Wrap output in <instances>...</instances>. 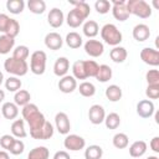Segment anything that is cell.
<instances>
[{
  "label": "cell",
  "mask_w": 159,
  "mask_h": 159,
  "mask_svg": "<svg viewBox=\"0 0 159 159\" xmlns=\"http://www.w3.org/2000/svg\"><path fill=\"white\" fill-rule=\"evenodd\" d=\"M112 75H113L112 68H111L108 65H99L98 72H97V75H96L94 78H96L97 81L104 83V82H108V81L112 78Z\"/></svg>",
  "instance_id": "28"
},
{
  "label": "cell",
  "mask_w": 159,
  "mask_h": 159,
  "mask_svg": "<svg viewBox=\"0 0 159 159\" xmlns=\"http://www.w3.org/2000/svg\"><path fill=\"white\" fill-rule=\"evenodd\" d=\"M83 62H84V71H86L87 78L88 77H96V75L98 72L99 65L96 61H93V60H86Z\"/></svg>",
  "instance_id": "41"
},
{
  "label": "cell",
  "mask_w": 159,
  "mask_h": 159,
  "mask_svg": "<svg viewBox=\"0 0 159 159\" xmlns=\"http://www.w3.org/2000/svg\"><path fill=\"white\" fill-rule=\"evenodd\" d=\"M2 82H4V75H2V72L0 71V86H1Z\"/></svg>",
  "instance_id": "53"
},
{
  "label": "cell",
  "mask_w": 159,
  "mask_h": 159,
  "mask_svg": "<svg viewBox=\"0 0 159 159\" xmlns=\"http://www.w3.org/2000/svg\"><path fill=\"white\" fill-rule=\"evenodd\" d=\"M15 46V39L7 36V35H1L0 36V55H6L9 53Z\"/></svg>",
  "instance_id": "27"
},
{
  "label": "cell",
  "mask_w": 159,
  "mask_h": 159,
  "mask_svg": "<svg viewBox=\"0 0 159 159\" xmlns=\"http://www.w3.org/2000/svg\"><path fill=\"white\" fill-rule=\"evenodd\" d=\"M72 73L76 80H86L87 75L84 71V62L83 60H77L72 65Z\"/></svg>",
  "instance_id": "31"
},
{
  "label": "cell",
  "mask_w": 159,
  "mask_h": 159,
  "mask_svg": "<svg viewBox=\"0 0 159 159\" xmlns=\"http://www.w3.org/2000/svg\"><path fill=\"white\" fill-rule=\"evenodd\" d=\"M63 147L68 150L77 152L86 147V140L78 134H67L63 140Z\"/></svg>",
  "instance_id": "6"
},
{
  "label": "cell",
  "mask_w": 159,
  "mask_h": 159,
  "mask_svg": "<svg viewBox=\"0 0 159 159\" xmlns=\"http://www.w3.org/2000/svg\"><path fill=\"white\" fill-rule=\"evenodd\" d=\"M106 97L107 99H109L111 102H118L122 98V88L117 84H111L106 88Z\"/></svg>",
  "instance_id": "29"
},
{
  "label": "cell",
  "mask_w": 159,
  "mask_h": 159,
  "mask_svg": "<svg viewBox=\"0 0 159 159\" xmlns=\"http://www.w3.org/2000/svg\"><path fill=\"white\" fill-rule=\"evenodd\" d=\"M125 0H114L111 5H112V14L114 16L116 20L118 21H125L129 17V11L127 10V5H125Z\"/></svg>",
  "instance_id": "7"
},
{
  "label": "cell",
  "mask_w": 159,
  "mask_h": 159,
  "mask_svg": "<svg viewBox=\"0 0 159 159\" xmlns=\"http://www.w3.org/2000/svg\"><path fill=\"white\" fill-rule=\"evenodd\" d=\"M127 56H128V52L124 47L122 46H116L111 50L109 52V57L113 62L116 63H123L125 60H127Z\"/></svg>",
  "instance_id": "22"
},
{
  "label": "cell",
  "mask_w": 159,
  "mask_h": 159,
  "mask_svg": "<svg viewBox=\"0 0 159 159\" xmlns=\"http://www.w3.org/2000/svg\"><path fill=\"white\" fill-rule=\"evenodd\" d=\"M77 88V80L73 76L66 75L58 81V89L62 93H72Z\"/></svg>",
  "instance_id": "14"
},
{
  "label": "cell",
  "mask_w": 159,
  "mask_h": 159,
  "mask_svg": "<svg viewBox=\"0 0 159 159\" xmlns=\"http://www.w3.org/2000/svg\"><path fill=\"white\" fill-rule=\"evenodd\" d=\"M4 99H5V92H4L2 89H0V103H1Z\"/></svg>",
  "instance_id": "52"
},
{
  "label": "cell",
  "mask_w": 159,
  "mask_h": 159,
  "mask_svg": "<svg viewBox=\"0 0 159 159\" xmlns=\"http://www.w3.org/2000/svg\"><path fill=\"white\" fill-rule=\"evenodd\" d=\"M48 158H50V150L43 145L35 147L27 154V159H48Z\"/></svg>",
  "instance_id": "26"
},
{
  "label": "cell",
  "mask_w": 159,
  "mask_h": 159,
  "mask_svg": "<svg viewBox=\"0 0 159 159\" xmlns=\"http://www.w3.org/2000/svg\"><path fill=\"white\" fill-rule=\"evenodd\" d=\"M65 41H66V43H67V46H68L70 48H80V47L82 46V43H83L82 36H81L78 32H76V31L68 32V34L66 35Z\"/></svg>",
  "instance_id": "24"
},
{
  "label": "cell",
  "mask_w": 159,
  "mask_h": 159,
  "mask_svg": "<svg viewBox=\"0 0 159 159\" xmlns=\"http://www.w3.org/2000/svg\"><path fill=\"white\" fill-rule=\"evenodd\" d=\"M70 70V61L67 57H58L56 61H55V65H53V73L57 76V77H63L67 75Z\"/></svg>",
  "instance_id": "17"
},
{
  "label": "cell",
  "mask_w": 159,
  "mask_h": 159,
  "mask_svg": "<svg viewBox=\"0 0 159 159\" xmlns=\"http://www.w3.org/2000/svg\"><path fill=\"white\" fill-rule=\"evenodd\" d=\"M101 37L102 40L107 43L111 45L113 47L119 46V43L123 40L122 32L118 30V27L113 24H106L102 29H101Z\"/></svg>",
  "instance_id": "2"
},
{
  "label": "cell",
  "mask_w": 159,
  "mask_h": 159,
  "mask_svg": "<svg viewBox=\"0 0 159 159\" xmlns=\"http://www.w3.org/2000/svg\"><path fill=\"white\" fill-rule=\"evenodd\" d=\"M53 159H71V157L66 150H58L55 153Z\"/></svg>",
  "instance_id": "50"
},
{
  "label": "cell",
  "mask_w": 159,
  "mask_h": 159,
  "mask_svg": "<svg viewBox=\"0 0 159 159\" xmlns=\"http://www.w3.org/2000/svg\"><path fill=\"white\" fill-rule=\"evenodd\" d=\"M53 135V125L50 123V122H45L43 127L39 130V133L35 135L34 139H40V140H47L50 138H52Z\"/></svg>",
  "instance_id": "30"
},
{
  "label": "cell",
  "mask_w": 159,
  "mask_h": 159,
  "mask_svg": "<svg viewBox=\"0 0 159 159\" xmlns=\"http://www.w3.org/2000/svg\"><path fill=\"white\" fill-rule=\"evenodd\" d=\"M78 91H80V94L83 96V97H93L94 93H96V87L92 82H88V81H84L82 82L80 86H78Z\"/></svg>",
  "instance_id": "35"
},
{
  "label": "cell",
  "mask_w": 159,
  "mask_h": 159,
  "mask_svg": "<svg viewBox=\"0 0 159 159\" xmlns=\"http://www.w3.org/2000/svg\"><path fill=\"white\" fill-rule=\"evenodd\" d=\"M145 96L152 101V99H158L159 98V84H148L145 89Z\"/></svg>",
  "instance_id": "45"
},
{
  "label": "cell",
  "mask_w": 159,
  "mask_h": 159,
  "mask_svg": "<svg viewBox=\"0 0 159 159\" xmlns=\"http://www.w3.org/2000/svg\"><path fill=\"white\" fill-rule=\"evenodd\" d=\"M55 125L60 134L67 135L71 129V122H70L68 116L65 112H58L55 116Z\"/></svg>",
  "instance_id": "9"
},
{
  "label": "cell",
  "mask_w": 159,
  "mask_h": 159,
  "mask_svg": "<svg viewBox=\"0 0 159 159\" xmlns=\"http://www.w3.org/2000/svg\"><path fill=\"white\" fill-rule=\"evenodd\" d=\"M45 46L52 51H57L62 47L63 45V40L61 37V35L58 32H48L46 36H45Z\"/></svg>",
  "instance_id": "13"
},
{
  "label": "cell",
  "mask_w": 159,
  "mask_h": 159,
  "mask_svg": "<svg viewBox=\"0 0 159 159\" xmlns=\"http://www.w3.org/2000/svg\"><path fill=\"white\" fill-rule=\"evenodd\" d=\"M70 4L71 5H73V9H76L81 15H82V17L86 20L88 16H89V14H91V7H89V5L86 2V1H70Z\"/></svg>",
  "instance_id": "36"
},
{
  "label": "cell",
  "mask_w": 159,
  "mask_h": 159,
  "mask_svg": "<svg viewBox=\"0 0 159 159\" xmlns=\"http://www.w3.org/2000/svg\"><path fill=\"white\" fill-rule=\"evenodd\" d=\"M140 58L144 63L157 67L159 65V51L153 47H144L140 51Z\"/></svg>",
  "instance_id": "8"
},
{
  "label": "cell",
  "mask_w": 159,
  "mask_h": 159,
  "mask_svg": "<svg viewBox=\"0 0 159 159\" xmlns=\"http://www.w3.org/2000/svg\"><path fill=\"white\" fill-rule=\"evenodd\" d=\"M155 112L154 103L150 99H142L137 103V114L140 118H150Z\"/></svg>",
  "instance_id": "12"
},
{
  "label": "cell",
  "mask_w": 159,
  "mask_h": 159,
  "mask_svg": "<svg viewBox=\"0 0 159 159\" xmlns=\"http://www.w3.org/2000/svg\"><path fill=\"white\" fill-rule=\"evenodd\" d=\"M83 47H84V52L91 57H99L104 51V45L101 41L93 40V39L86 41Z\"/></svg>",
  "instance_id": "10"
},
{
  "label": "cell",
  "mask_w": 159,
  "mask_h": 159,
  "mask_svg": "<svg viewBox=\"0 0 159 159\" xmlns=\"http://www.w3.org/2000/svg\"><path fill=\"white\" fill-rule=\"evenodd\" d=\"M112 143L117 149H124L129 144V138L125 133H117V134H114Z\"/></svg>",
  "instance_id": "38"
},
{
  "label": "cell",
  "mask_w": 159,
  "mask_h": 159,
  "mask_svg": "<svg viewBox=\"0 0 159 159\" xmlns=\"http://www.w3.org/2000/svg\"><path fill=\"white\" fill-rule=\"evenodd\" d=\"M149 147H150V149H152L154 153H159V137L152 138V140H150V143H149Z\"/></svg>",
  "instance_id": "49"
},
{
  "label": "cell",
  "mask_w": 159,
  "mask_h": 159,
  "mask_svg": "<svg viewBox=\"0 0 159 159\" xmlns=\"http://www.w3.org/2000/svg\"><path fill=\"white\" fill-rule=\"evenodd\" d=\"M94 9H96V11L98 14L104 15L112 9V5H111V2L108 0H97L94 2Z\"/></svg>",
  "instance_id": "42"
},
{
  "label": "cell",
  "mask_w": 159,
  "mask_h": 159,
  "mask_svg": "<svg viewBox=\"0 0 159 159\" xmlns=\"http://www.w3.org/2000/svg\"><path fill=\"white\" fill-rule=\"evenodd\" d=\"M0 116H1V113H0Z\"/></svg>",
  "instance_id": "56"
},
{
  "label": "cell",
  "mask_w": 159,
  "mask_h": 159,
  "mask_svg": "<svg viewBox=\"0 0 159 159\" xmlns=\"http://www.w3.org/2000/svg\"><path fill=\"white\" fill-rule=\"evenodd\" d=\"M147 148H148V145L144 140H135L129 147V155L132 158H140L145 154Z\"/></svg>",
  "instance_id": "19"
},
{
  "label": "cell",
  "mask_w": 159,
  "mask_h": 159,
  "mask_svg": "<svg viewBox=\"0 0 159 159\" xmlns=\"http://www.w3.org/2000/svg\"><path fill=\"white\" fill-rule=\"evenodd\" d=\"M132 35H133V39H134L135 41H138V42H144V41H147V40L149 39V36H150V29H149V26L145 25V24H138V25H135V26L133 27Z\"/></svg>",
  "instance_id": "16"
},
{
  "label": "cell",
  "mask_w": 159,
  "mask_h": 159,
  "mask_svg": "<svg viewBox=\"0 0 159 159\" xmlns=\"http://www.w3.org/2000/svg\"><path fill=\"white\" fill-rule=\"evenodd\" d=\"M127 10L129 14L135 15L140 19H148L152 15V7L150 5L144 0H128L125 2Z\"/></svg>",
  "instance_id": "3"
},
{
  "label": "cell",
  "mask_w": 159,
  "mask_h": 159,
  "mask_svg": "<svg viewBox=\"0 0 159 159\" xmlns=\"http://www.w3.org/2000/svg\"><path fill=\"white\" fill-rule=\"evenodd\" d=\"M1 114L6 119H15L19 116V107L14 102H5L1 107Z\"/></svg>",
  "instance_id": "18"
},
{
  "label": "cell",
  "mask_w": 159,
  "mask_h": 159,
  "mask_svg": "<svg viewBox=\"0 0 159 159\" xmlns=\"http://www.w3.org/2000/svg\"><path fill=\"white\" fill-rule=\"evenodd\" d=\"M84 19L82 17V15L76 10V9H72L70 10V12L67 14L66 16V22L70 27L72 29H76V27H80L82 24H83Z\"/></svg>",
  "instance_id": "20"
},
{
  "label": "cell",
  "mask_w": 159,
  "mask_h": 159,
  "mask_svg": "<svg viewBox=\"0 0 159 159\" xmlns=\"http://www.w3.org/2000/svg\"><path fill=\"white\" fill-rule=\"evenodd\" d=\"M21 114H22L24 120L30 127V135L32 138H35V135L39 133V130L43 127V124L46 122V118H45L43 113L40 112V109L36 104L29 103V104L22 107Z\"/></svg>",
  "instance_id": "1"
},
{
  "label": "cell",
  "mask_w": 159,
  "mask_h": 159,
  "mask_svg": "<svg viewBox=\"0 0 159 159\" xmlns=\"http://www.w3.org/2000/svg\"><path fill=\"white\" fill-rule=\"evenodd\" d=\"M46 60H47V56L43 51L37 50L32 52L30 57V71L37 76L43 75L46 70Z\"/></svg>",
  "instance_id": "5"
},
{
  "label": "cell",
  "mask_w": 159,
  "mask_h": 159,
  "mask_svg": "<svg viewBox=\"0 0 159 159\" xmlns=\"http://www.w3.org/2000/svg\"><path fill=\"white\" fill-rule=\"evenodd\" d=\"M0 159H10V155L6 150H0Z\"/></svg>",
  "instance_id": "51"
},
{
  "label": "cell",
  "mask_w": 159,
  "mask_h": 159,
  "mask_svg": "<svg viewBox=\"0 0 159 159\" xmlns=\"http://www.w3.org/2000/svg\"><path fill=\"white\" fill-rule=\"evenodd\" d=\"M103 155V149L102 147L97 144H92L86 148L84 150V158L86 159H101Z\"/></svg>",
  "instance_id": "32"
},
{
  "label": "cell",
  "mask_w": 159,
  "mask_h": 159,
  "mask_svg": "<svg viewBox=\"0 0 159 159\" xmlns=\"http://www.w3.org/2000/svg\"><path fill=\"white\" fill-rule=\"evenodd\" d=\"M6 9L14 14V15H17V14H21L25 9V2L24 0H7L6 1Z\"/></svg>",
  "instance_id": "34"
},
{
  "label": "cell",
  "mask_w": 159,
  "mask_h": 159,
  "mask_svg": "<svg viewBox=\"0 0 159 159\" xmlns=\"http://www.w3.org/2000/svg\"><path fill=\"white\" fill-rule=\"evenodd\" d=\"M11 134L15 138L22 139L27 135L26 129H25V120L24 119H15L11 124Z\"/></svg>",
  "instance_id": "21"
},
{
  "label": "cell",
  "mask_w": 159,
  "mask_h": 159,
  "mask_svg": "<svg viewBox=\"0 0 159 159\" xmlns=\"http://www.w3.org/2000/svg\"><path fill=\"white\" fill-rule=\"evenodd\" d=\"M147 159H158V157H155V155H150V157H148Z\"/></svg>",
  "instance_id": "55"
},
{
  "label": "cell",
  "mask_w": 159,
  "mask_h": 159,
  "mask_svg": "<svg viewBox=\"0 0 159 159\" xmlns=\"http://www.w3.org/2000/svg\"><path fill=\"white\" fill-rule=\"evenodd\" d=\"M4 68L7 73L15 76V77H22L27 73L29 71V65L26 61L22 60H16L12 56L7 57L4 62Z\"/></svg>",
  "instance_id": "4"
},
{
  "label": "cell",
  "mask_w": 159,
  "mask_h": 159,
  "mask_svg": "<svg viewBox=\"0 0 159 159\" xmlns=\"http://www.w3.org/2000/svg\"><path fill=\"white\" fill-rule=\"evenodd\" d=\"M24 149H25V144L21 139H15L12 145L10 147V149L7 152H10V154L12 155H20L24 153Z\"/></svg>",
  "instance_id": "44"
},
{
  "label": "cell",
  "mask_w": 159,
  "mask_h": 159,
  "mask_svg": "<svg viewBox=\"0 0 159 159\" xmlns=\"http://www.w3.org/2000/svg\"><path fill=\"white\" fill-rule=\"evenodd\" d=\"M145 80L148 84H159V72L158 70H149L145 73Z\"/></svg>",
  "instance_id": "46"
},
{
  "label": "cell",
  "mask_w": 159,
  "mask_h": 159,
  "mask_svg": "<svg viewBox=\"0 0 159 159\" xmlns=\"http://www.w3.org/2000/svg\"><path fill=\"white\" fill-rule=\"evenodd\" d=\"M14 140H15V137H12V135H10V134H4L2 137H0V145H1L2 149L9 150L10 147L12 145Z\"/></svg>",
  "instance_id": "47"
},
{
  "label": "cell",
  "mask_w": 159,
  "mask_h": 159,
  "mask_svg": "<svg viewBox=\"0 0 159 159\" xmlns=\"http://www.w3.org/2000/svg\"><path fill=\"white\" fill-rule=\"evenodd\" d=\"M19 32H20V24L17 22V20L11 19V20H10V24H9V26H7V30H6V32H5L4 35H7V36L15 39V37L19 35Z\"/></svg>",
  "instance_id": "43"
},
{
  "label": "cell",
  "mask_w": 159,
  "mask_h": 159,
  "mask_svg": "<svg viewBox=\"0 0 159 159\" xmlns=\"http://www.w3.org/2000/svg\"><path fill=\"white\" fill-rule=\"evenodd\" d=\"M30 99H31V94H30L29 91H26V89H19L17 92H15L14 103L17 107H24V106L29 104L30 103Z\"/></svg>",
  "instance_id": "25"
},
{
  "label": "cell",
  "mask_w": 159,
  "mask_h": 159,
  "mask_svg": "<svg viewBox=\"0 0 159 159\" xmlns=\"http://www.w3.org/2000/svg\"><path fill=\"white\" fill-rule=\"evenodd\" d=\"M82 31H83V35L87 36L88 39H93L98 35L99 32V26L98 24L94 21V20H87L84 24H83V27H82Z\"/></svg>",
  "instance_id": "23"
},
{
  "label": "cell",
  "mask_w": 159,
  "mask_h": 159,
  "mask_svg": "<svg viewBox=\"0 0 159 159\" xmlns=\"http://www.w3.org/2000/svg\"><path fill=\"white\" fill-rule=\"evenodd\" d=\"M106 118V111L101 104H93L88 109V119L92 124L97 125L104 122Z\"/></svg>",
  "instance_id": "11"
},
{
  "label": "cell",
  "mask_w": 159,
  "mask_h": 159,
  "mask_svg": "<svg viewBox=\"0 0 159 159\" xmlns=\"http://www.w3.org/2000/svg\"><path fill=\"white\" fill-rule=\"evenodd\" d=\"M27 7L32 14L40 15L43 14L46 10V2L43 0H29L27 1Z\"/></svg>",
  "instance_id": "33"
},
{
  "label": "cell",
  "mask_w": 159,
  "mask_h": 159,
  "mask_svg": "<svg viewBox=\"0 0 159 159\" xmlns=\"http://www.w3.org/2000/svg\"><path fill=\"white\" fill-rule=\"evenodd\" d=\"M47 21H48L50 26H52L53 29H57V27L62 26V24L65 21V15H63L62 10H60L58 7L51 9L48 15H47Z\"/></svg>",
  "instance_id": "15"
},
{
  "label": "cell",
  "mask_w": 159,
  "mask_h": 159,
  "mask_svg": "<svg viewBox=\"0 0 159 159\" xmlns=\"http://www.w3.org/2000/svg\"><path fill=\"white\" fill-rule=\"evenodd\" d=\"M10 20H11V17L7 16L6 14H0V32H2V34L6 32Z\"/></svg>",
  "instance_id": "48"
},
{
  "label": "cell",
  "mask_w": 159,
  "mask_h": 159,
  "mask_svg": "<svg viewBox=\"0 0 159 159\" xmlns=\"http://www.w3.org/2000/svg\"><path fill=\"white\" fill-rule=\"evenodd\" d=\"M104 124H106V127L108 129H117L119 127V124H120L119 114L116 113V112H112V113L107 114L106 118H104Z\"/></svg>",
  "instance_id": "37"
},
{
  "label": "cell",
  "mask_w": 159,
  "mask_h": 159,
  "mask_svg": "<svg viewBox=\"0 0 159 159\" xmlns=\"http://www.w3.org/2000/svg\"><path fill=\"white\" fill-rule=\"evenodd\" d=\"M30 55V51H29V47L25 46V45H20L17 47L14 48L12 51V57L16 58V60H22V61H26V58L29 57Z\"/></svg>",
  "instance_id": "40"
},
{
  "label": "cell",
  "mask_w": 159,
  "mask_h": 159,
  "mask_svg": "<svg viewBox=\"0 0 159 159\" xmlns=\"http://www.w3.org/2000/svg\"><path fill=\"white\" fill-rule=\"evenodd\" d=\"M21 84H22L21 80L19 77H15V76H11L5 81V88L9 92H17L21 88Z\"/></svg>",
  "instance_id": "39"
},
{
  "label": "cell",
  "mask_w": 159,
  "mask_h": 159,
  "mask_svg": "<svg viewBox=\"0 0 159 159\" xmlns=\"http://www.w3.org/2000/svg\"><path fill=\"white\" fill-rule=\"evenodd\" d=\"M155 122H157V123H159V113H158V112L155 113Z\"/></svg>",
  "instance_id": "54"
}]
</instances>
